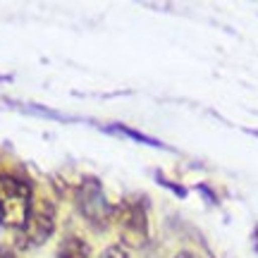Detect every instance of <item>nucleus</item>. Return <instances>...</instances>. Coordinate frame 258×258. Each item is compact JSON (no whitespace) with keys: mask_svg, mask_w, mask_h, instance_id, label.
<instances>
[{"mask_svg":"<svg viewBox=\"0 0 258 258\" xmlns=\"http://www.w3.org/2000/svg\"><path fill=\"white\" fill-rule=\"evenodd\" d=\"M34 208V189L27 179L17 175H0V222L5 227L22 230L27 227Z\"/></svg>","mask_w":258,"mask_h":258,"instance_id":"obj_1","label":"nucleus"},{"mask_svg":"<svg viewBox=\"0 0 258 258\" xmlns=\"http://www.w3.org/2000/svg\"><path fill=\"white\" fill-rule=\"evenodd\" d=\"M74 206H77V211H79L84 220L89 222L91 227H96L98 232L110 227L115 206L105 199L103 186L96 177H86L82 184H77V189H74Z\"/></svg>","mask_w":258,"mask_h":258,"instance_id":"obj_2","label":"nucleus"},{"mask_svg":"<svg viewBox=\"0 0 258 258\" xmlns=\"http://www.w3.org/2000/svg\"><path fill=\"white\" fill-rule=\"evenodd\" d=\"M112 222L117 225L122 244L127 249H141L148 241V213L141 201L127 199L117 203L112 208Z\"/></svg>","mask_w":258,"mask_h":258,"instance_id":"obj_3","label":"nucleus"},{"mask_svg":"<svg viewBox=\"0 0 258 258\" xmlns=\"http://www.w3.org/2000/svg\"><path fill=\"white\" fill-rule=\"evenodd\" d=\"M53 232H55V206L50 201H46V199H41L31 208L29 222H27V227H24L27 241L41 246V244H46L53 237Z\"/></svg>","mask_w":258,"mask_h":258,"instance_id":"obj_4","label":"nucleus"},{"mask_svg":"<svg viewBox=\"0 0 258 258\" xmlns=\"http://www.w3.org/2000/svg\"><path fill=\"white\" fill-rule=\"evenodd\" d=\"M91 251H89V244L79 237H67V239L60 244L55 258H89Z\"/></svg>","mask_w":258,"mask_h":258,"instance_id":"obj_5","label":"nucleus"},{"mask_svg":"<svg viewBox=\"0 0 258 258\" xmlns=\"http://www.w3.org/2000/svg\"><path fill=\"white\" fill-rule=\"evenodd\" d=\"M108 132H115V134H122V137H129V139H134V141H141V144H148V146H156V148H165L158 139H151L146 137V134H139V132H134V129H129L124 127V124H110L108 127Z\"/></svg>","mask_w":258,"mask_h":258,"instance_id":"obj_6","label":"nucleus"},{"mask_svg":"<svg viewBox=\"0 0 258 258\" xmlns=\"http://www.w3.org/2000/svg\"><path fill=\"white\" fill-rule=\"evenodd\" d=\"M96 258H129V249L124 244H110V246H105Z\"/></svg>","mask_w":258,"mask_h":258,"instance_id":"obj_7","label":"nucleus"},{"mask_svg":"<svg viewBox=\"0 0 258 258\" xmlns=\"http://www.w3.org/2000/svg\"><path fill=\"white\" fill-rule=\"evenodd\" d=\"M175 258H199L194 251H189V249H182V251H177L175 253Z\"/></svg>","mask_w":258,"mask_h":258,"instance_id":"obj_8","label":"nucleus"},{"mask_svg":"<svg viewBox=\"0 0 258 258\" xmlns=\"http://www.w3.org/2000/svg\"><path fill=\"white\" fill-rule=\"evenodd\" d=\"M0 258H17L15 256V251L8 249V246H0Z\"/></svg>","mask_w":258,"mask_h":258,"instance_id":"obj_9","label":"nucleus"}]
</instances>
